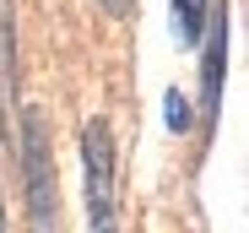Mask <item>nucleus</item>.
<instances>
[{"label":"nucleus","instance_id":"nucleus-1","mask_svg":"<svg viewBox=\"0 0 249 233\" xmlns=\"http://www.w3.org/2000/svg\"><path fill=\"white\" fill-rule=\"evenodd\" d=\"M22 174H27V217L33 233H60V196H54V158H49V125L44 114H22Z\"/></svg>","mask_w":249,"mask_h":233},{"label":"nucleus","instance_id":"nucleus-2","mask_svg":"<svg viewBox=\"0 0 249 233\" xmlns=\"http://www.w3.org/2000/svg\"><path fill=\"white\" fill-rule=\"evenodd\" d=\"M81 174H87V222L92 233H114V136L103 120H87L81 130Z\"/></svg>","mask_w":249,"mask_h":233},{"label":"nucleus","instance_id":"nucleus-3","mask_svg":"<svg viewBox=\"0 0 249 233\" xmlns=\"http://www.w3.org/2000/svg\"><path fill=\"white\" fill-rule=\"evenodd\" d=\"M206 49H200V125L212 130L217 125V108H222V65H228V6L206 11Z\"/></svg>","mask_w":249,"mask_h":233},{"label":"nucleus","instance_id":"nucleus-4","mask_svg":"<svg viewBox=\"0 0 249 233\" xmlns=\"http://www.w3.org/2000/svg\"><path fill=\"white\" fill-rule=\"evenodd\" d=\"M206 11H212V0H174V38L179 44H200Z\"/></svg>","mask_w":249,"mask_h":233},{"label":"nucleus","instance_id":"nucleus-5","mask_svg":"<svg viewBox=\"0 0 249 233\" xmlns=\"http://www.w3.org/2000/svg\"><path fill=\"white\" fill-rule=\"evenodd\" d=\"M190 125H195V114H190L184 92H168V130H174V136H184Z\"/></svg>","mask_w":249,"mask_h":233},{"label":"nucleus","instance_id":"nucleus-6","mask_svg":"<svg viewBox=\"0 0 249 233\" xmlns=\"http://www.w3.org/2000/svg\"><path fill=\"white\" fill-rule=\"evenodd\" d=\"M103 11L108 17H130V0H103Z\"/></svg>","mask_w":249,"mask_h":233},{"label":"nucleus","instance_id":"nucleus-7","mask_svg":"<svg viewBox=\"0 0 249 233\" xmlns=\"http://www.w3.org/2000/svg\"><path fill=\"white\" fill-rule=\"evenodd\" d=\"M0 233H6V212H0Z\"/></svg>","mask_w":249,"mask_h":233}]
</instances>
